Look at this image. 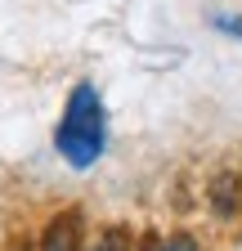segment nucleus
<instances>
[{"label": "nucleus", "instance_id": "obj_1", "mask_svg": "<svg viewBox=\"0 0 242 251\" xmlns=\"http://www.w3.org/2000/svg\"><path fill=\"white\" fill-rule=\"evenodd\" d=\"M103 144H108V121H103L99 90L90 81H81L72 90V99H68V112H63V121H58V130H54V148L63 152L68 166L85 171V166L99 162Z\"/></svg>", "mask_w": 242, "mask_h": 251}, {"label": "nucleus", "instance_id": "obj_2", "mask_svg": "<svg viewBox=\"0 0 242 251\" xmlns=\"http://www.w3.org/2000/svg\"><path fill=\"white\" fill-rule=\"evenodd\" d=\"M81 247V215L76 211H63L45 225V238H41V251H76Z\"/></svg>", "mask_w": 242, "mask_h": 251}, {"label": "nucleus", "instance_id": "obj_3", "mask_svg": "<svg viewBox=\"0 0 242 251\" xmlns=\"http://www.w3.org/2000/svg\"><path fill=\"white\" fill-rule=\"evenodd\" d=\"M238 206H242V179H238L233 171H224V175H220L216 184H211V211L229 220V215H233Z\"/></svg>", "mask_w": 242, "mask_h": 251}, {"label": "nucleus", "instance_id": "obj_4", "mask_svg": "<svg viewBox=\"0 0 242 251\" xmlns=\"http://www.w3.org/2000/svg\"><path fill=\"white\" fill-rule=\"evenodd\" d=\"M148 251H197V247H193V238L179 233V238H170V242H153Z\"/></svg>", "mask_w": 242, "mask_h": 251}, {"label": "nucleus", "instance_id": "obj_5", "mask_svg": "<svg viewBox=\"0 0 242 251\" xmlns=\"http://www.w3.org/2000/svg\"><path fill=\"white\" fill-rule=\"evenodd\" d=\"M216 27H220V31H238V36H242V18H238V23H233V18H229V14H220V18H216Z\"/></svg>", "mask_w": 242, "mask_h": 251}]
</instances>
